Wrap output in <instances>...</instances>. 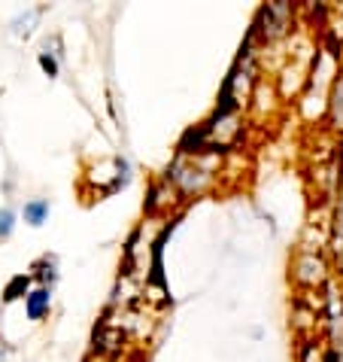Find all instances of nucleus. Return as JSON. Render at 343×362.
<instances>
[{
	"instance_id": "39448f33",
	"label": "nucleus",
	"mask_w": 343,
	"mask_h": 362,
	"mask_svg": "<svg viewBox=\"0 0 343 362\" xmlns=\"http://www.w3.org/2000/svg\"><path fill=\"white\" fill-rule=\"evenodd\" d=\"M34 280H37V286H49L52 289V284L58 280V259L55 256H43V259H37L34 268L28 271Z\"/></svg>"
},
{
	"instance_id": "0eeeda50",
	"label": "nucleus",
	"mask_w": 343,
	"mask_h": 362,
	"mask_svg": "<svg viewBox=\"0 0 343 362\" xmlns=\"http://www.w3.org/2000/svg\"><path fill=\"white\" fill-rule=\"evenodd\" d=\"M37 64H40V70H43L49 79H55L58 74H61V67H58V55L49 52V49H43V52L37 55Z\"/></svg>"
},
{
	"instance_id": "6e6552de",
	"label": "nucleus",
	"mask_w": 343,
	"mask_h": 362,
	"mask_svg": "<svg viewBox=\"0 0 343 362\" xmlns=\"http://www.w3.org/2000/svg\"><path fill=\"white\" fill-rule=\"evenodd\" d=\"M13 231H16V210L4 207L0 210V240H6Z\"/></svg>"
},
{
	"instance_id": "423d86ee",
	"label": "nucleus",
	"mask_w": 343,
	"mask_h": 362,
	"mask_svg": "<svg viewBox=\"0 0 343 362\" xmlns=\"http://www.w3.org/2000/svg\"><path fill=\"white\" fill-rule=\"evenodd\" d=\"M49 210H52L49 198H31V201H25V207H22V219H25L28 226L40 228L49 219Z\"/></svg>"
},
{
	"instance_id": "20e7f679",
	"label": "nucleus",
	"mask_w": 343,
	"mask_h": 362,
	"mask_svg": "<svg viewBox=\"0 0 343 362\" xmlns=\"http://www.w3.org/2000/svg\"><path fill=\"white\" fill-rule=\"evenodd\" d=\"M31 289H34V277L25 271V274L9 277V280H6V286H4V293H0V296H4V305H13V301L25 298L28 293H31Z\"/></svg>"
},
{
	"instance_id": "f257e3e1",
	"label": "nucleus",
	"mask_w": 343,
	"mask_h": 362,
	"mask_svg": "<svg viewBox=\"0 0 343 362\" xmlns=\"http://www.w3.org/2000/svg\"><path fill=\"white\" fill-rule=\"evenodd\" d=\"M179 223V216H174L170 223L164 226V231L152 240V265H149V284L152 286H161V289H167V280H164V240L174 235V228Z\"/></svg>"
},
{
	"instance_id": "f03ea898",
	"label": "nucleus",
	"mask_w": 343,
	"mask_h": 362,
	"mask_svg": "<svg viewBox=\"0 0 343 362\" xmlns=\"http://www.w3.org/2000/svg\"><path fill=\"white\" fill-rule=\"evenodd\" d=\"M49 310H52V289H49V286H34L31 293L25 296V314H28V320L40 323L43 317H49Z\"/></svg>"
},
{
	"instance_id": "7ed1b4c3",
	"label": "nucleus",
	"mask_w": 343,
	"mask_h": 362,
	"mask_svg": "<svg viewBox=\"0 0 343 362\" xmlns=\"http://www.w3.org/2000/svg\"><path fill=\"white\" fill-rule=\"evenodd\" d=\"M322 271H325L322 259L313 253H304L295 265V277H298V284H304V286H316V284H322V277H325Z\"/></svg>"
}]
</instances>
